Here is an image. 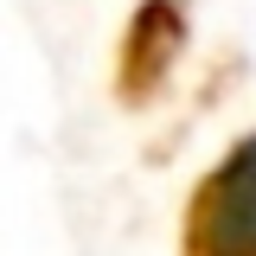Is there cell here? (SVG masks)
Masks as SVG:
<instances>
[{
    "mask_svg": "<svg viewBox=\"0 0 256 256\" xmlns=\"http://www.w3.org/2000/svg\"><path fill=\"white\" fill-rule=\"evenodd\" d=\"M186 0H141L122 32V58H116V96L128 109H141L160 84L173 77V64L186 58Z\"/></svg>",
    "mask_w": 256,
    "mask_h": 256,
    "instance_id": "7a4b0ae2",
    "label": "cell"
},
{
    "mask_svg": "<svg viewBox=\"0 0 256 256\" xmlns=\"http://www.w3.org/2000/svg\"><path fill=\"white\" fill-rule=\"evenodd\" d=\"M180 256H256V134L192 186L180 218Z\"/></svg>",
    "mask_w": 256,
    "mask_h": 256,
    "instance_id": "6da1fadb",
    "label": "cell"
}]
</instances>
